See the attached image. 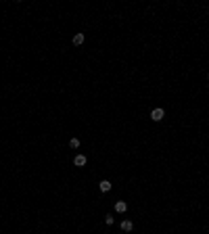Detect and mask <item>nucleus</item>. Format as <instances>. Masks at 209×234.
I'll list each match as a JSON object with an SVG mask.
<instances>
[{"label": "nucleus", "mask_w": 209, "mask_h": 234, "mask_svg": "<svg viewBox=\"0 0 209 234\" xmlns=\"http://www.w3.org/2000/svg\"><path fill=\"white\" fill-rule=\"evenodd\" d=\"M163 117H165V111H163L161 107H157V109H153V111H151V119H153V121H161Z\"/></svg>", "instance_id": "nucleus-1"}, {"label": "nucleus", "mask_w": 209, "mask_h": 234, "mask_svg": "<svg viewBox=\"0 0 209 234\" xmlns=\"http://www.w3.org/2000/svg\"><path fill=\"white\" fill-rule=\"evenodd\" d=\"M126 209H128V203H123V201H117V203H115V211H117V213H123Z\"/></svg>", "instance_id": "nucleus-2"}, {"label": "nucleus", "mask_w": 209, "mask_h": 234, "mask_svg": "<svg viewBox=\"0 0 209 234\" xmlns=\"http://www.w3.org/2000/svg\"><path fill=\"white\" fill-rule=\"evenodd\" d=\"M132 228H134V224L130 219H123V222H121V230H123V232H132Z\"/></svg>", "instance_id": "nucleus-3"}, {"label": "nucleus", "mask_w": 209, "mask_h": 234, "mask_svg": "<svg viewBox=\"0 0 209 234\" xmlns=\"http://www.w3.org/2000/svg\"><path fill=\"white\" fill-rule=\"evenodd\" d=\"M98 188H100L103 192H109V190H111V182H109V180H103V182H98Z\"/></svg>", "instance_id": "nucleus-4"}, {"label": "nucleus", "mask_w": 209, "mask_h": 234, "mask_svg": "<svg viewBox=\"0 0 209 234\" xmlns=\"http://www.w3.org/2000/svg\"><path fill=\"white\" fill-rule=\"evenodd\" d=\"M73 163H76L77 167H82V165H86V157L84 155H77L76 159H73Z\"/></svg>", "instance_id": "nucleus-5"}, {"label": "nucleus", "mask_w": 209, "mask_h": 234, "mask_svg": "<svg viewBox=\"0 0 209 234\" xmlns=\"http://www.w3.org/2000/svg\"><path fill=\"white\" fill-rule=\"evenodd\" d=\"M82 42H84V34H76V36H73V44H76V46H79Z\"/></svg>", "instance_id": "nucleus-6"}, {"label": "nucleus", "mask_w": 209, "mask_h": 234, "mask_svg": "<svg viewBox=\"0 0 209 234\" xmlns=\"http://www.w3.org/2000/svg\"><path fill=\"white\" fill-rule=\"evenodd\" d=\"M69 146H71V148H77V146H79V140H77V138H71V140H69Z\"/></svg>", "instance_id": "nucleus-7"}, {"label": "nucleus", "mask_w": 209, "mask_h": 234, "mask_svg": "<svg viewBox=\"0 0 209 234\" xmlns=\"http://www.w3.org/2000/svg\"><path fill=\"white\" fill-rule=\"evenodd\" d=\"M105 224L111 226V224H113V215H105Z\"/></svg>", "instance_id": "nucleus-8"}]
</instances>
